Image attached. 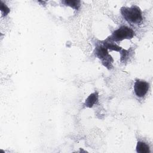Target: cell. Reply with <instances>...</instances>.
I'll list each match as a JSON object with an SVG mask.
<instances>
[{
  "label": "cell",
  "instance_id": "cell-8",
  "mask_svg": "<svg viewBox=\"0 0 153 153\" xmlns=\"http://www.w3.org/2000/svg\"><path fill=\"white\" fill-rule=\"evenodd\" d=\"M104 45L105 46L106 48H109L111 50H115V51H120V50L121 49V47L117 46V45L112 44V43H109V42H105L104 43Z\"/></svg>",
  "mask_w": 153,
  "mask_h": 153
},
{
  "label": "cell",
  "instance_id": "cell-3",
  "mask_svg": "<svg viewBox=\"0 0 153 153\" xmlns=\"http://www.w3.org/2000/svg\"><path fill=\"white\" fill-rule=\"evenodd\" d=\"M149 90V84L142 80H136L134 84V91L139 97H143Z\"/></svg>",
  "mask_w": 153,
  "mask_h": 153
},
{
  "label": "cell",
  "instance_id": "cell-7",
  "mask_svg": "<svg viewBox=\"0 0 153 153\" xmlns=\"http://www.w3.org/2000/svg\"><path fill=\"white\" fill-rule=\"evenodd\" d=\"M65 5L69 6L75 10H78L80 7V1H62Z\"/></svg>",
  "mask_w": 153,
  "mask_h": 153
},
{
  "label": "cell",
  "instance_id": "cell-5",
  "mask_svg": "<svg viewBox=\"0 0 153 153\" xmlns=\"http://www.w3.org/2000/svg\"><path fill=\"white\" fill-rule=\"evenodd\" d=\"M136 151L138 153H148L150 150L149 146L146 143L139 141L136 145Z\"/></svg>",
  "mask_w": 153,
  "mask_h": 153
},
{
  "label": "cell",
  "instance_id": "cell-4",
  "mask_svg": "<svg viewBox=\"0 0 153 153\" xmlns=\"http://www.w3.org/2000/svg\"><path fill=\"white\" fill-rule=\"evenodd\" d=\"M98 101V94L97 92L91 93L85 100V105L87 107L91 108Z\"/></svg>",
  "mask_w": 153,
  "mask_h": 153
},
{
  "label": "cell",
  "instance_id": "cell-6",
  "mask_svg": "<svg viewBox=\"0 0 153 153\" xmlns=\"http://www.w3.org/2000/svg\"><path fill=\"white\" fill-rule=\"evenodd\" d=\"M96 53V55L100 59H105L106 57H111V56L108 54V53L105 47H99V48H97Z\"/></svg>",
  "mask_w": 153,
  "mask_h": 153
},
{
  "label": "cell",
  "instance_id": "cell-1",
  "mask_svg": "<svg viewBox=\"0 0 153 153\" xmlns=\"http://www.w3.org/2000/svg\"><path fill=\"white\" fill-rule=\"evenodd\" d=\"M121 13L124 19L131 24L139 25L143 20L142 11L139 7L136 5H133L131 7H122Z\"/></svg>",
  "mask_w": 153,
  "mask_h": 153
},
{
  "label": "cell",
  "instance_id": "cell-2",
  "mask_svg": "<svg viewBox=\"0 0 153 153\" xmlns=\"http://www.w3.org/2000/svg\"><path fill=\"white\" fill-rule=\"evenodd\" d=\"M134 35V32L132 29L122 26L118 29L115 30L110 36V39L114 41H121L124 39H130Z\"/></svg>",
  "mask_w": 153,
  "mask_h": 153
},
{
  "label": "cell",
  "instance_id": "cell-9",
  "mask_svg": "<svg viewBox=\"0 0 153 153\" xmlns=\"http://www.w3.org/2000/svg\"><path fill=\"white\" fill-rule=\"evenodd\" d=\"M1 7H0V9H1V11L2 12V14L3 15V16H5L8 14V13L10 12V9L5 5V4H3L2 2H1Z\"/></svg>",
  "mask_w": 153,
  "mask_h": 153
}]
</instances>
